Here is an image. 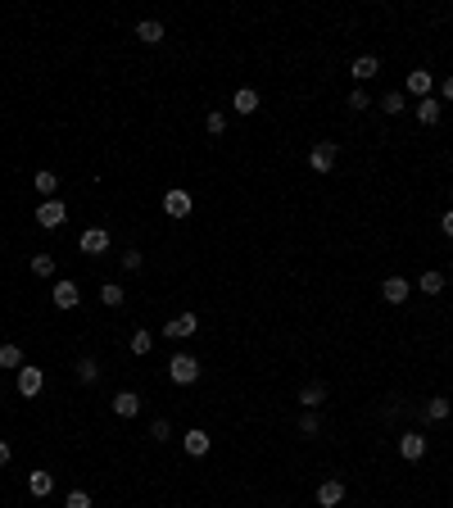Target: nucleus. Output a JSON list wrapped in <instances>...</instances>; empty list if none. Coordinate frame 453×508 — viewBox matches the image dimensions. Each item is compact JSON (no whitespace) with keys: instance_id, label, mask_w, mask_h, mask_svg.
<instances>
[{"instance_id":"nucleus-1","label":"nucleus","mask_w":453,"mask_h":508,"mask_svg":"<svg viewBox=\"0 0 453 508\" xmlns=\"http://www.w3.org/2000/svg\"><path fill=\"white\" fill-rule=\"evenodd\" d=\"M168 377L177 381V386H195V381H200V359H190V354H172V359H168Z\"/></svg>"},{"instance_id":"nucleus-2","label":"nucleus","mask_w":453,"mask_h":508,"mask_svg":"<svg viewBox=\"0 0 453 508\" xmlns=\"http://www.w3.org/2000/svg\"><path fill=\"white\" fill-rule=\"evenodd\" d=\"M32 218L46 227V232H55V227H64V218H69V205H64V200H41Z\"/></svg>"},{"instance_id":"nucleus-3","label":"nucleus","mask_w":453,"mask_h":508,"mask_svg":"<svg viewBox=\"0 0 453 508\" xmlns=\"http://www.w3.org/2000/svg\"><path fill=\"white\" fill-rule=\"evenodd\" d=\"M41 390H46V372L36 368V363H23V368H18V395L32 399V395H41Z\"/></svg>"},{"instance_id":"nucleus-4","label":"nucleus","mask_w":453,"mask_h":508,"mask_svg":"<svg viewBox=\"0 0 453 508\" xmlns=\"http://www.w3.org/2000/svg\"><path fill=\"white\" fill-rule=\"evenodd\" d=\"M195 331H200V318H195V313H177V318H168L163 336H172V341H186V336H195Z\"/></svg>"},{"instance_id":"nucleus-5","label":"nucleus","mask_w":453,"mask_h":508,"mask_svg":"<svg viewBox=\"0 0 453 508\" xmlns=\"http://www.w3.org/2000/svg\"><path fill=\"white\" fill-rule=\"evenodd\" d=\"M77 250L82 254H104L109 250V232H104V227H86L82 241H77Z\"/></svg>"},{"instance_id":"nucleus-6","label":"nucleus","mask_w":453,"mask_h":508,"mask_svg":"<svg viewBox=\"0 0 453 508\" xmlns=\"http://www.w3.org/2000/svg\"><path fill=\"white\" fill-rule=\"evenodd\" d=\"M421 454H426V436H421V431H403V436H399V458L417 463Z\"/></svg>"},{"instance_id":"nucleus-7","label":"nucleus","mask_w":453,"mask_h":508,"mask_svg":"<svg viewBox=\"0 0 453 508\" xmlns=\"http://www.w3.org/2000/svg\"><path fill=\"white\" fill-rule=\"evenodd\" d=\"M163 214H168V218H186L190 214V191L172 186L168 195H163Z\"/></svg>"},{"instance_id":"nucleus-8","label":"nucleus","mask_w":453,"mask_h":508,"mask_svg":"<svg viewBox=\"0 0 453 508\" xmlns=\"http://www.w3.org/2000/svg\"><path fill=\"white\" fill-rule=\"evenodd\" d=\"M335 155H340V150H335L331 141H317L313 155H308V164H313V172H331L335 168Z\"/></svg>"},{"instance_id":"nucleus-9","label":"nucleus","mask_w":453,"mask_h":508,"mask_svg":"<svg viewBox=\"0 0 453 508\" xmlns=\"http://www.w3.org/2000/svg\"><path fill=\"white\" fill-rule=\"evenodd\" d=\"M209 445H214V440H209V431H200V427H190L186 436H181V449H186L190 458H204V454H209Z\"/></svg>"},{"instance_id":"nucleus-10","label":"nucleus","mask_w":453,"mask_h":508,"mask_svg":"<svg viewBox=\"0 0 453 508\" xmlns=\"http://www.w3.org/2000/svg\"><path fill=\"white\" fill-rule=\"evenodd\" d=\"M55 304H60V309H77V304H82V291H77V282H69V277H64V282H55Z\"/></svg>"},{"instance_id":"nucleus-11","label":"nucleus","mask_w":453,"mask_h":508,"mask_svg":"<svg viewBox=\"0 0 453 508\" xmlns=\"http://www.w3.org/2000/svg\"><path fill=\"white\" fill-rule=\"evenodd\" d=\"M408 95H417V100H426V95H435V78H431L426 69L408 73Z\"/></svg>"},{"instance_id":"nucleus-12","label":"nucleus","mask_w":453,"mask_h":508,"mask_svg":"<svg viewBox=\"0 0 453 508\" xmlns=\"http://www.w3.org/2000/svg\"><path fill=\"white\" fill-rule=\"evenodd\" d=\"M317 504L322 508H340L344 504V481H322L317 486Z\"/></svg>"},{"instance_id":"nucleus-13","label":"nucleus","mask_w":453,"mask_h":508,"mask_svg":"<svg viewBox=\"0 0 453 508\" xmlns=\"http://www.w3.org/2000/svg\"><path fill=\"white\" fill-rule=\"evenodd\" d=\"M408 291H412L408 277H385V282H381V295H385L390 304H403V300H408Z\"/></svg>"},{"instance_id":"nucleus-14","label":"nucleus","mask_w":453,"mask_h":508,"mask_svg":"<svg viewBox=\"0 0 453 508\" xmlns=\"http://www.w3.org/2000/svg\"><path fill=\"white\" fill-rule=\"evenodd\" d=\"M113 413L118 418H137L141 413V395L137 390H118V395H113Z\"/></svg>"},{"instance_id":"nucleus-15","label":"nucleus","mask_w":453,"mask_h":508,"mask_svg":"<svg viewBox=\"0 0 453 508\" xmlns=\"http://www.w3.org/2000/svg\"><path fill=\"white\" fill-rule=\"evenodd\" d=\"M377 73H381V60H377V55H363V60H354L349 78H354V82H372Z\"/></svg>"},{"instance_id":"nucleus-16","label":"nucleus","mask_w":453,"mask_h":508,"mask_svg":"<svg viewBox=\"0 0 453 508\" xmlns=\"http://www.w3.org/2000/svg\"><path fill=\"white\" fill-rule=\"evenodd\" d=\"M231 109L245 114V118H249V114H258V91H254V86H240V91L231 95Z\"/></svg>"},{"instance_id":"nucleus-17","label":"nucleus","mask_w":453,"mask_h":508,"mask_svg":"<svg viewBox=\"0 0 453 508\" xmlns=\"http://www.w3.org/2000/svg\"><path fill=\"white\" fill-rule=\"evenodd\" d=\"M27 490H32L36 500H50V490H55V476L46 472V467H36V472L27 476Z\"/></svg>"},{"instance_id":"nucleus-18","label":"nucleus","mask_w":453,"mask_h":508,"mask_svg":"<svg viewBox=\"0 0 453 508\" xmlns=\"http://www.w3.org/2000/svg\"><path fill=\"white\" fill-rule=\"evenodd\" d=\"M440 109H445V100L440 95H426V100H417V123H440Z\"/></svg>"},{"instance_id":"nucleus-19","label":"nucleus","mask_w":453,"mask_h":508,"mask_svg":"<svg viewBox=\"0 0 453 508\" xmlns=\"http://www.w3.org/2000/svg\"><path fill=\"white\" fill-rule=\"evenodd\" d=\"M322 399H326V386H322V381H308V386L300 390V409H308V413H313Z\"/></svg>"},{"instance_id":"nucleus-20","label":"nucleus","mask_w":453,"mask_h":508,"mask_svg":"<svg viewBox=\"0 0 453 508\" xmlns=\"http://www.w3.org/2000/svg\"><path fill=\"white\" fill-rule=\"evenodd\" d=\"M137 36L146 46H159L163 41V23H159V18H141V23H137Z\"/></svg>"},{"instance_id":"nucleus-21","label":"nucleus","mask_w":453,"mask_h":508,"mask_svg":"<svg viewBox=\"0 0 453 508\" xmlns=\"http://www.w3.org/2000/svg\"><path fill=\"white\" fill-rule=\"evenodd\" d=\"M32 186L41 191V200H55V191H60V177H55L50 168H41V172H36V177H32Z\"/></svg>"},{"instance_id":"nucleus-22","label":"nucleus","mask_w":453,"mask_h":508,"mask_svg":"<svg viewBox=\"0 0 453 508\" xmlns=\"http://www.w3.org/2000/svg\"><path fill=\"white\" fill-rule=\"evenodd\" d=\"M453 413V404L445 395H435V399H426V423H445V418Z\"/></svg>"},{"instance_id":"nucleus-23","label":"nucleus","mask_w":453,"mask_h":508,"mask_svg":"<svg viewBox=\"0 0 453 508\" xmlns=\"http://www.w3.org/2000/svg\"><path fill=\"white\" fill-rule=\"evenodd\" d=\"M0 368H5V372L14 368V372H18V368H23V350H18V345H9V341H5V345H0Z\"/></svg>"},{"instance_id":"nucleus-24","label":"nucleus","mask_w":453,"mask_h":508,"mask_svg":"<svg viewBox=\"0 0 453 508\" xmlns=\"http://www.w3.org/2000/svg\"><path fill=\"white\" fill-rule=\"evenodd\" d=\"M403 109H408V95H403V91H385L381 114H390V118H394V114H403Z\"/></svg>"},{"instance_id":"nucleus-25","label":"nucleus","mask_w":453,"mask_h":508,"mask_svg":"<svg viewBox=\"0 0 453 508\" xmlns=\"http://www.w3.org/2000/svg\"><path fill=\"white\" fill-rule=\"evenodd\" d=\"M77 381H82V386H95V381H100V363L82 359V363H77Z\"/></svg>"},{"instance_id":"nucleus-26","label":"nucleus","mask_w":453,"mask_h":508,"mask_svg":"<svg viewBox=\"0 0 453 508\" xmlns=\"http://www.w3.org/2000/svg\"><path fill=\"white\" fill-rule=\"evenodd\" d=\"M417 291H426V295H440V291H445V273H435V268H431V273H421Z\"/></svg>"},{"instance_id":"nucleus-27","label":"nucleus","mask_w":453,"mask_h":508,"mask_svg":"<svg viewBox=\"0 0 453 508\" xmlns=\"http://www.w3.org/2000/svg\"><path fill=\"white\" fill-rule=\"evenodd\" d=\"M100 300L109 304V309H118V304H123V286H118V282H104V286H100Z\"/></svg>"},{"instance_id":"nucleus-28","label":"nucleus","mask_w":453,"mask_h":508,"mask_svg":"<svg viewBox=\"0 0 453 508\" xmlns=\"http://www.w3.org/2000/svg\"><path fill=\"white\" fill-rule=\"evenodd\" d=\"M150 350H154V336H150V331L146 327L132 331V354H150Z\"/></svg>"},{"instance_id":"nucleus-29","label":"nucleus","mask_w":453,"mask_h":508,"mask_svg":"<svg viewBox=\"0 0 453 508\" xmlns=\"http://www.w3.org/2000/svg\"><path fill=\"white\" fill-rule=\"evenodd\" d=\"M204 128H209V137H223V132H227V114H223V109H214V114L204 118Z\"/></svg>"},{"instance_id":"nucleus-30","label":"nucleus","mask_w":453,"mask_h":508,"mask_svg":"<svg viewBox=\"0 0 453 508\" xmlns=\"http://www.w3.org/2000/svg\"><path fill=\"white\" fill-rule=\"evenodd\" d=\"M32 273L36 277H55V259L50 254H32Z\"/></svg>"},{"instance_id":"nucleus-31","label":"nucleus","mask_w":453,"mask_h":508,"mask_svg":"<svg viewBox=\"0 0 453 508\" xmlns=\"http://www.w3.org/2000/svg\"><path fill=\"white\" fill-rule=\"evenodd\" d=\"M317 431H322L317 413H304V418H300V436H317Z\"/></svg>"},{"instance_id":"nucleus-32","label":"nucleus","mask_w":453,"mask_h":508,"mask_svg":"<svg viewBox=\"0 0 453 508\" xmlns=\"http://www.w3.org/2000/svg\"><path fill=\"white\" fill-rule=\"evenodd\" d=\"M64 508H91V495H86V490H69V500H64Z\"/></svg>"},{"instance_id":"nucleus-33","label":"nucleus","mask_w":453,"mask_h":508,"mask_svg":"<svg viewBox=\"0 0 453 508\" xmlns=\"http://www.w3.org/2000/svg\"><path fill=\"white\" fill-rule=\"evenodd\" d=\"M150 436H154V440H168V436H172V427H168V418H154V427H150Z\"/></svg>"},{"instance_id":"nucleus-34","label":"nucleus","mask_w":453,"mask_h":508,"mask_svg":"<svg viewBox=\"0 0 453 508\" xmlns=\"http://www.w3.org/2000/svg\"><path fill=\"white\" fill-rule=\"evenodd\" d=\"M349 109H372V100H368V91H349Z\"/></svg>"},{"instance_id":"nucleus-35","label":"nucleus","mask_w":453,"mask_h":508,"mask_svg":"<svg viewBox=\"0 0 453 508\" xmlns=\"http://www.w3.org/2000/svg\"><path fill=\"white\" fill-rule=\"evenodd\" d=\"M141 263H146L141 250H127V254H123V268H127V273H141Z\"/></svg>"},{"instance_id":"nucleus-36","label":"nucleus","mask_w":453,"mask_h":508,"mask_svg":"<svg viewBox=\"0 0 453 508\" xmlns=\"http://www.w3.org/2000/svg\"><path fill=\"white\" fill-rule=\"evenodd\" d=\"M440 227H445V236H453V209H445V218H440Z\"/></svg>"},{"instance_id":"nucleus-37","label":"nucleus","mask_w":453,"mask_h":508,"mask_svg":"<svg viewBox=\"0 0 453 508\" xmlns=\"http://www.w3.org/2000/svg\"><path fill=\"white\" fill-rule=\"evenodd\" d=\"M440 95H445V100H453V78H445V82H440Z\"/></svg>"},{"instance_id":"nucleus-38","label":"nucleus","mask_w":453,"mask_h":508,"mask_svg":"<svg viewBox=\"0 0 453 508\" xmlns=\"http://www.w3.org/2000/svg\"><path fill=\"white\" fill-rule=\"evenodd\" d=\"M0 467H9V440H0Z\"/></svg>"},{"instance_id":"nucleus-39","label":"nucleus","mask_w":453,"mask_h":508,"mask_svg":"<svg viewBox=\"0 0 453 508\" xmlns=\"http://www.w3.org/2000/svg\"><path fill=\"white\" fill-rule=\"evenodd\" d=\"M340 508H344V504H340Z\"/></svg>"}]
</instances>
